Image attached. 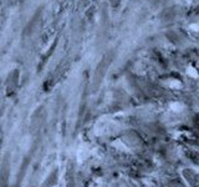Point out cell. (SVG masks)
Listing matches in <instances>:
<instances>
[{"instance_id": "1", "label": "cell", "mask_w": 199, "mask_h": 187, "mask_svg": "<svg viewBox=\"0 0 199 187\" xmlns=\"http://www.w3.org/2000/svg\"><path fill=\"white\" fill-rule=\"evenodd\" d=\"M111 61H112V56H106L98 64V66L96 69V75H95V80H97V82H101V80L104 79L105 74L107 72L108 66L111 65Z\"/></svg>"}]
</instances>
